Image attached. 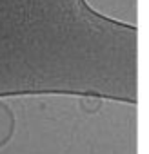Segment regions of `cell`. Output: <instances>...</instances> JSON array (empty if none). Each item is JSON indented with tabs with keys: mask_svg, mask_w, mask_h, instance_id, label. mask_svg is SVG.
I'll list each match as a JSON object with an SVG mask.
<instances>
[{
	"mask_svg": "<svg viewBox=\"0 0 149 154\" xmlns=\"http://www.w3.org/2000/svg\"><path fill=\"white\" fill-rule=\"evenodd\" d=\"M15 127H17V118L13 109L6 102L0 100V149L11 141L15 134Z\"/></svg>",
	"mask_w": 149,
	"mask_h": 154,
	"instance_id": "obj_1",
	"label": "cell"
},
{
	"mask_svg": "<svg viewBox=\"0 0 149 154\" xmlns=\"http://www.w3.org/2000/svg\"><path fill=\"white\" fill-rule=\"evenodd\" d=\"M102 100H104V98H98V96H82L80 102H78V109H80L84 114L93 116V114H97V112L102 109V105H104Z\"/></svg>",
	"mask_w": 149,
	"mask_h": 154,
	"instance_id": "obj_2",
	"label": "cell"
}]
</instances>
